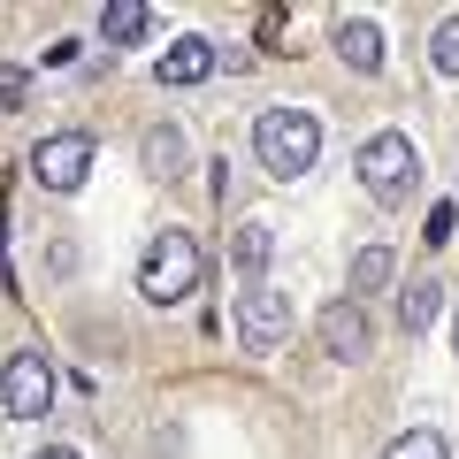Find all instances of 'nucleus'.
<instances>
[{"mask_svg": "<svg viewBox=\"0 0 459 459\" xmlns=\"http://www.w3.org/2000/svg\"><path fill=\"white\" fill-rule=\"evenodd\" d=\"M253 153H261V169L276 184H299L314 161H322V123H314L307 108H261V123H253Z\"/></svg>", "mask_w": 459, "mask_h": 459, "instance_id": "obj_1", "label": "nucleus"}, {"mask_svg": "<svg viewBox=\"0 0 459 459\" xmlns=\"http://www.w3.org/2000/svg\"><path fill=\"white\" fill-rule=\"evenodd\" d=\"M199 238L192 230H161L146 253H138V291L153 299V307H177V299H192L199 291Z\"/></svg>", "mask_w": 459, "mask_h": 459, "instance_id": "obj_2", "label": "nucleus"}, {"mask_svg": "<svg viewBox=\"0 0 459 459\" xmlns=\"http://www.w3.org/2000/svg\"><path fill=\"white\" fill-rule=\"evenodd\" d=\"M352 169H360V192H368V199L398 207V199L413 192V177H421V153H413L406 131H376V138L360 146V161H352Z\"/></svg>", "mask_w": 459, "mask_h": 459, "instance_id": "obj_3", "label": "nucleus"}, {"mask_svg": "<svg viewBox=\"0 0 459 459\" xmlns=\"http://www.w3.org/2000/svg\"><path fill=\"white\" fill-rule=\"evenodd\" d=\"M0 413L8 421L54 413V360L47 352H8V368H0Z\"/></svg>", "mask_w": 459, "mask_h": 459, "instance_id": "obj_4", "label": "nucleus"}, {"mask_svg": "<svg viewBox=\"0 0 459 459\" xmlns=\"http://www.w3.org/2000/svg\"><path fill=\"white\" fill-rule=\"evenodd\" d=\"M283 337H291V299L268 291V283H253V291L238 299V344H246V352H276Z\"/></svg>", "mask_w": 459, "mask_h": 459, "instance_id": "obj_5", "label": "nucleus"}, {"mask_svg": "<svg viewBox=\"0 0 459 459\" xmlns=\"http://www.w3.org/2000/svg\"><path fill=\"white\" fill-rule=\"evenodd\" d=\"M84 169H92V138H84V131H54V138L31 146V177L47 184V192H77Z\"/></svg>", "mask_w": 459, "mask_h": 459, "instance_id": "obj_6", "label": "nucleus"}, {"mask_svg": "<svg viewBox=\"0 0 459 459\" xmlns=\"http://www.w3.org/2000/svg\"><path fill=\"white\" fill-rule=\"evenodd\" d=\"M314 337H322L329 360H368V344H376V322H368L360 299H329L322 322H314Z\"/></svg>", "mask_w": 459, "mask_h": 459, "instance_id": "obj_7", "label": "nucleus"}, {"mask_svg": "<svg viewBox=\"0 0 459 459\" xmlns=\"http://www.w3.org/2000/svg\"><path fill=\"white\" fill-rule=\"evenodd\" d=\"M214 62H222L214 39H177V47L153 62V77H161V84H199V77H214Z\"/></svg>", "mask_w": 459, "mask_h": 459, "instance_id": "obj_8", "label": "nucleus"}, {"mask_svg": "<svg viewBox=\"0 0 459 459\" xmlns=\"http://www.w3.org/2000/svg\"><path fill=\"white\" fill-rule=\"evenodd\" d=\"M337 54H344V69L376 77V69H383V31L368 16H337Z\"/></svg>", "mask_w": 459, "mask_h": 459, "instance_id": "obj_9", "label": "nucleus"}, {"mask_svg": "<svg viewBox=\"0 0 459 459\" xmlns=\"http://www.w3.org/2000/svg\"><path fill=\"white\" fill-rule=\"evenodd\" d=\"M268 253H276V222H238V238H230V261H238V276H246V291L261 283V268H268Z\"/></svg>", "mask_w": 459, "mask_h": 459, "instance_id": "obj_10", "label": "nucleus"}, {"mask_svg": "<svg viewBox=\"0 0 459 459\" xmlns=\"http://www.w3.org/2000/svg\"><path fill=\"white\" fill-rule=\"evenodd\" d=\"M138 153H146V177H161V184H177V177H184V161H192V146H184L177 123H153Z\"/></svg>", "mask_w": 459, "mask_h": 459, "instance_id": "obj_11", "label": "nucleus"}, {"mask_svg": "<svg viewBox=\"0 0 459 459\" xmlns=\"http://www.w3.org/2000/svg\"><path fill=\"white\" fill-rule=\"evenodd\" d=\"M146 31H153L146 0H108V8H100V39H108V47H138Z\"/></svg>", "mask_w": 459, "mask_h": 459, "instance_id": "obj_12", "label": "nucleus"}, {"mask_svg": "<svg viewBox=\"0 0 459 459\" xmlns=\"http://www.w3.org/2000/svg\"><path fill=\"white\" fill-rule=\"evenodd\" d=\"M437 307H444V283H429V276H413L406 291H398V322H406L413 337H421V329L437 322Z\"/></svg>", "mask_w": 459, "mask_h": 459, "instance_id": "obj_13", "label": "nucleus"}, {"mask_svg": "<svg viewBox=\"0 0 459 459\" xmlns=\"http://www.w3.org/2000/svg\"><path fill=\"white\" fill-rule=\"evenodd\" d=\"M391 246H368L360 253V261H352V299H360V291H383V283H391Z\"/></svg>", "mask_w": 459, "mask_h": 459, "instance_id": "obj_14", "label": "nucleus"}, {"mask_svg": "<svg viewBox=\"0 0 459 459\" xmlns=\"http://www.w3.org/2000/svg\"><path fill=\"white\" fill-rule=\"evenodd\" d=\"M383 459H452V452H444L437 429H406V437H391V452H383Z\"/></svg>", "mask_w": 459, "mask_h": 459, "instance_id": "obj_15", "label": "nucleus"}, {"mask_svg": "<svg viewBox=\"0 0 459 459\" xmlns=\"http://www.w3.org/2000/svg\"><path fill=\"white\" fill-rule=\"evenodd\" d=\"M429 62H437L444 77H459V16L437 23V39H429Z\"/></svg>", "mask_w": 459, "mask_h": 459, "instance_id": "obj_16", "label": "nucleus"}, {"mask_svg": "<svg viewBox=\"0 0 459 459\" xmlns=\"http://www.w3.org/2000/svg\"><path fill=\"white\" fill-rule=\"evenodd\" d=\"M452 230H459V214H452V207H437V214H429V230H421V238H429V246H452Z\"/></svg>", "mask_w": 459, "mask_h": 459, "instance_id": "obj_17", "label": "nucleus"}, {"mask_svg": "<svg viewBox=\"0 0 459 459\" xmlns=\"http://www.w3.org/2000/svg\"><path fill=\"white\" fill-rule=\"evenodd\" d=\"M0 100H8V108H23V69H8V62H0Z\"/></svg>", "mask_w": 459, "mask_h": 459, "instance_id": "obj_18", "label": "nucleus"}, {"mask_svg": "<svg viewBox=\"0 0 459 459\" xmlns=\"http://www.w3.org/2000/svg\"><path fill=\"white\" fill-rule=\"evenodd\" d=\"M31 459H77V452H69V444H47V452H31Z\"/></svg>", "mask_w": 459, "mask_h": 459, "instance_id": "obj_19", "label": "nucleus"}]
</instances>
